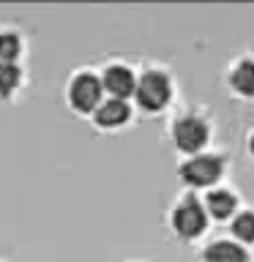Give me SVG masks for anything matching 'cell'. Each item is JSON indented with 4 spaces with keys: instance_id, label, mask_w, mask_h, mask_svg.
<instances>
[{
    "instance_id": "30bf717a",
    "label": "cell",
    "mask_w": 254,
    "mask_h": 262,
    "mask_svg": "<svg viewBox=\"0 0 254 262\" xmlns=\"http://www.w3.org/2000/svg\"><path fill=\"white\" fill-rule=\"evenodd\" d=\"M229 82H232L235 90H241L246 96H254V60H241L229 74Z\"/></svg>"
},
{
    "instance_id": "52a82bcc",
    "label": "cell",
    "mask_w": 254,
    "mask_h": 262,
    "mask_svg": "<svg viewBox=\"0 0 254 262\" xmlns=\"http://www.w3.org/2000/svg\"><path fill=\"white\" fill-rule=\"evenodd\" d=\"M205 259L208 262H246V251L232 241H216L205 249Z\"/></svg>"
},
{
    "instance_id": "5b68a950",
    "label": "cell",
    "mask_w": 254,
    "mask_h": 262,
    "mask_svg": "<svg viewBox=\"0 0 254 262\" xmlns=\"http://www.w3.org/2000/svg\"><path fill=\"white\" fill-rule=\"evenodd\" d=\"M172 131H175V142H178L180 150H197V147H202V142L208 139V126H205V120L194 118V115L180 118Z\"/></svg>"
},
{
    "instance_id": "6da1fadb",
    "label": "cell",
    "mask_w": 254,
    "mask_h": 262,
    "mask_svg": "<svg viewBox=\"0 0 254 262\" xmlns=\"http://www.w3.org/2000/svg\"><path fill=\"white\" fill-rule=\"evenodd\" d=\"M137 101L145 110H159V106L170 98V79L161 71H145L142 77L134 82Z\"/></svg>"
},
{
    "instance_id": "8992f818",
    "label": "cell",
    "mask_w": 254,
    "mask_h": 262,
    "mask_svg": "<svg viewBox=\"0 0 254 262\" xmlns=\"http://www.w3.org/2000/svg\"><path fill=\"white\" fill-rule=\"evenodd\" d=\"M101 88L110 90V98H126L134 90V77L126 66H110L101 77Z\"/></svg>"
},
{
    "instance_id": "277c9868",
    "label": "cell",
    "mask_w": 254,
    "mask_h": 262,
    "mask_svg": "<svg viewBox=\"0 0 254 262\" xmlns=\"http://www.w3.org/2000/svg\"><path fill=\"white\" fill-rule=\"evenodd\" d=\"M172 221H175V229L180 235H197L205 227V210L194 196H186L172 213Z\"/></svg>"
},
{
    "instance_id": "4fadbf2b",
    "label": "cell",
    "mask_w": 254,
    "mask_h": 262,
    "mask_svg": "<svg viewBox=\"0 0 254 262\" xmlns=\"http://www.w3.org/2000/svg\"><path fill=\"white\" fill-rule=\"evenodd\" d=\"M19 82V69L14 63H0V93H8Z\"/></svg>"
},
{
    "instance_id": "3957f363",
    "label": "cell",
    "mask_w": 254,
    "mask_h": 262,
    "mask_svg": "<svg viewBox=\"0 0 254 262\" xmlns=\"http://www.w3.org/2000/svg\"><path fill=\"white\" fill-rule=\"evenodd\" d=\"M180 175H183L186 183L205 186V183H210V180H216L221 175V161L216 156H194V159H188L183 167H180Z\"/></svg>"
},
{
    "instance_id": "7c38bea8",
    "label": "cell",
    "mask_w": 254,
    "mask_h": 262,
    "mask_svg": "<svg viewBox=\"0 0 254 262\" xmlns=\"http://www.w3.org/2000/svg\"><path fill=\"white\" fill-rule=\"evenodd\" d=\"M19 55V36L16 33H0V63H11Z\"/></svg>"
},
{
    "instance_id": "8fae6325",
    "label": "cell",
    "mask_w": 254,
    "mask_h": 262,
    "mask_svg": "<svg viewBox=\"0 0 254 262\" xmlns=\"http://www.w3.org/2000/svg\"><path fill=\"white\" fill-rule=\"evenodd\" d=\"M232 232L241 237V241H254V213L251 210L238 213L235 221H232Z\"/></svg>"
},
{
    "instance_id": "ba28073f",
    "label": "cell",
    "mask_w": 254,
    "mask_h": 262,
    "mask_svg": "<svg viewBox=\"0 0 254 262\" xmlns=\"http://www.w3.org/2000/svg\"><path fill=\"white\" fill-rule=\"evenodd\" d=\"M96 118H98V123H104V126H118V123H123L129 118V106L123 98H107V101L98 104Z\"/></svg>"
},
{
    "instance_id": "7a4b0ae2",
    "label": "cell",
    "mask_w": 254,
    "mask_h": 262,
    "mask_svg": "<svg viewBox=\"0 0 254 262\" xmlns=\"http://www.w3.org/2000/svg\"><path fill=\"white\" fill-rule=\"evenodd\" d=\"M101 79L96 77V74L90 71H82L77 77L71 79V88H69V96L74 106H79V110H93L98 106V98H101Z\"/></svg>"
},
{
    "instance_id": "9c48e42d",
    "label": "cell",
    "mask_w": 254,
    "mask_h": 262,
    "mask_svg": "<svg viewBox=\"0 0 254 262\" xmlns=\"http://www.w3.org/2000/svg\"><path fill=\"white\" fill-rule=\"evenodd\" d=\"M205 202H208L210 216H216V219L229 216V213H232V208H235V196L229 194L227 188H213V191H208Z\"/></svg>"
},
{
    "instance_id": "5bb4252c",
    "label": "cell",
    "mask_w": 254,
    "mask_h": 262,
    "mask_svg": "<svg viewBox=\"0 0 254 262\" xmlns=\"http://www.w3.org/2000/svg\"><path fill=\"white\" fill-rule=\"evenodd\" d=\"M251 153H254V137H251Z\"/></svg>"
}]
</instances>
